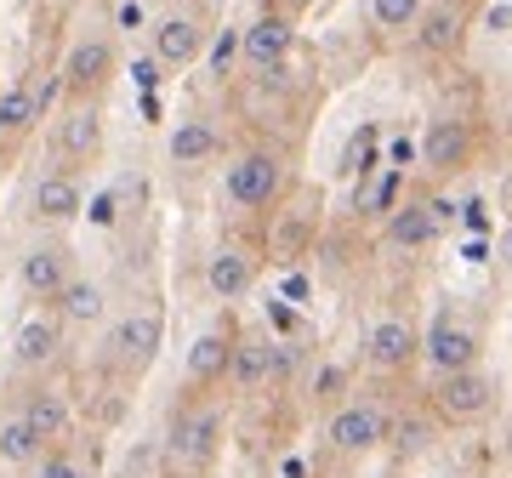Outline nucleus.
Returning <instances> with one entry per match:
<instances>
[{
  "mask_svg": "<svg viewBox=\"0 0 512 478\" xmlns=\"http://www.w3.org/2000/svg\"><path fill=\"white\" fill-rule=\"evenodd\" d=\"M205 40H211V23H205L200 6H165L148 23V52L160 69H194L205 57Z\"/></svg>",
  "mask_w": 512,
  "mask_h": 478,
  "instance_id": "423d86ee",
  "label": "nucleus"
},
{
  "mask_svg": "<svg viewBox=\"0 0 512 478\" xmlns=\"http://www.w3.org/2000/svg\"><path fill=\"white\" fill-rule=\"evenodd\" d=\"M120 74V52H114L109 35H80L63 52V69H57V86L69 103H103V92L114 86Z\"/></svg>",
  "mask_w": 512,
  "mask_h": 478,
  "instance_id": "39448f33",
  "label": "nucleus"
},
{
  "mask_svg": "<svg viewBox=\"0 0 512 478\" xmlns=\"http://www.w3.org/2000/svg\"><path fill=\"white\" fill-rule=\"evenodd\" d=\"M421 359V325L404 313H382L365 331V365L382 376H410V365Z\"/></svg>",
  "mask_w": 512,
  "mask_h": 478,
  "instance_id": "f8f14e48",
  "label": "nucleus"
},
{
  "mask_svg": "<svg viewBox=\"0 0 512 478\" xmlns=\"http://www.w3.org/2000/svg\"><path fill=\"white\" fill-rule=\"evenodd\" d=\"M439 234H444V205L433 200H399L382 217V239L393 251H427V245H439Z\"/></svg>",
  "mask_w": 512,
  "mask_h": 478,
  "instance_id": "2eb2a0df",
  "label": "nucleus"
},
{
  "mask_svg": "<svg viewBox=\"0 0 512 478\" xmlns=\"http://www.w3.org/2000/svg\"><path fill=\"white\" fill-rule=\"evenodd\" d=\"M52 313L63 319V325H97V319H103V285H92V279L74 274L69 285L57 291Z\"/></svg>",
  "mask_w": 512,
  "mask_h": 478,
  "instance_id": "b1692460",
  "label": "nucleus"
},
{
  "mask_svg": "<svg viewBox=\"0 0 512 478\" xmlns=\"http://www.w3.org/2000/svg\"><path fill=\"white\" fill-rule=\"evenodd\" d=\"M239 57V35H222L217 40V52H211V63H217V74H228V63Z\"/></svg>",
  "mask_w": 512,
  "mask_h": 478,
  "instance_id": "7c9ffc66",
  "label": "nucleus"
},
{
  "mask_svg": "<svg viewBox=\"0 0 512 478\" xmlns=\"http://www.w3.org/2000/svg\"><path fill=\"white\" fill-rule=\"evenodd\" d=\"M222 444H228V405L217 399H194L171 416V433H165L160 456L165 473L177 478H205L222 461Z\"/></svg>",
  "mask_w": 512,
  "mask_h": 478,
  "instance_id": "f257e3e1",
  "label": "nucleus"
},
{
  "mask_svg": "<svg viewBox=\"0 0 512 478\" xmlns=\"http://www.w3.org/2000/svg\"><path fill=\"white\" fill-rule=\"evenodd\" d=\"M495 405H501V387H495V376L484 365L444 370L433 382V393H427V410H433L439 427H478L495 416Z\"/></svg>",
  "mask_w": 512,
  "mask_h": 478,
  "instance_id": "7ed1b4c3",
  "label": "nucleus"
},
{
  "mask_svg": "<svg viewBox=\"0 0 512 478\" xmlns=\"http://www.w3.org/2000/svg\"><path fill=\"white\" fill-rule=\"evenodd\" d=\"M439 433H444V427L433 422V410H427V416H421V410H416V416H399V427H387V439L399 444V456H421Z\"/></svg>",
  "mask_w": 512,
  "mask_h": 478,
  "instance_id": "a878e982",
  "label": "nucleus"
},
{
  "mask_svg": "<svg viewBox=\"0 0 512 478\" xmlns=\"http://www.w3.org/2000/svg\"><path fill=\"white\" fill-rule=\"evenodd\" d=\"M80 211H86V188H80L74 171H46V177L29 188V217L46 222V228H69Z\"/></svg>",
  "mask_w": 512,
  "mask_h": 478,
  "instance_id": "a211bd4d",
  "label": "nucleus"
},
{
  "mask_svg": "<svg viewBox=\"0 0 512 478\" xmlns=\"http://www.w3.org/2000/svg\"><path fill=\"white\" fill-rule=\"evenodd\" d=\"M256 279H262V262L245 245H217L205 257V291L217 296V302H245L256 291Z\"/></svg>",
  "mask_w": 512,
  "mask_h": 478,
  "instance_id": "f3484780",
  "label": "nucleus"
},
{
  "mask_svg": "<svg viewBox=\"0 0 512 478\" xmlns=\"http://www.w3.org/2000/svg\"><path fill=\"white\" fill-rule=\"evenodd\" d=\"M165 348V313L148 302V308H131L126 319H114L109 336H103V365L120 370L126 382H137Z\"/></svg>",
  "mask_w": 512,
  "mask_h": 478,
  "instance_id": "20e7f679",
  "label": "nucleus"
},
{
  "mask_svg": "<svg viewBox=\"0 0 512 478\" xmlns=\"http://www.w3.org/2000/svg\"><path fill=\"white\" fill-rule=\"evenodd\" d=\"M57 348H63V319H57V313H29L18 325V336H12V365L40 370V365L57 359Z\"/></svg>",
  "mask_w": 512,
  "mask_h": 478,
  "instance_id": "412c9836",
  "label": "nucleus"
},
{
  "mask_svg": "<svg viewBox=\"0 0 512 478\" xmlns=\"http://www.w3.org/2000/svg\"><path fill=\"white\" fill-rule=\"evenodd\" d=\"M165 154H171V166L200 171V166H211V160L222 154V131L211 126V120H200V114H188V120H177V126H171Z\"/></svg>",
  "mask_w": 512,
  "mask_h": 478,
  "instance_id": "aec40b11",
  "label": "nucleus"
},
{
  "mask_svg": "<svg viewBox=\"0 0 512 478\" xmlns=\"http://www.w3.org/2000/svg\"><path fill=\"white\" fill-rule=\"evenodd\" d=\"M507 18H512V12H507V0H495L490 12H484V29H490V35H507Z\"/></svg>",
  "mask_w": 512,
  "mask_h": 478,
  "instance_id": "2f4dec72",
  "label": "nucleus"
},
{
  "mask_svg": "<svg viewBox=\"0 0 512 478\" xmlns=\"http://www.w3.org/2000/svg\"><path fill=\"white\" fill-rule=\"evenodd\" d=\"M433 478H450V473H433Z\"/></svg>",
  "mask_w": 512,
  "mask_h": 478,
  "instance_id": "72a5a7b5",
  "label": "nucleus"
},
{
  "mask_svg": "<svg viewBox=\"0 0 512 478\" xmlns=\"http://www.w3.org/2000/svg\"><path fill=\"white\" fill-rule=\"evenodd\" d=\"M35 456H40V444H35V433L23 427V416H6V422H0V461H6V467H29Z\"/></svg>",
  "mask_w": 512,
  "mask_h": 478,
  "instance_id": "bb28decb",
  "label": "nucleus"
},
{
  "mask_svg": "<svg viewBox=\"0 0 512 478\" xmlns=\"http://www.w3.org/2000/svg\"><path fill=\"white\" fill-rule=\"evenodd\" d=\"M40 478H92V461L80 456L74 444H57V450H40L35 456Z\"/></svg>",
  "mask_w": 512,
  "mask_h": 478,
  "instance_id": "cd10ccee",
  "label": "nucleus"
},
{
  "mask_svg": "<svg viewBox=\"0 0 512 478\" xmlns=\"http://www.w3.org/2000/svg\"><path fill=\"white\" fill-rule=\"evenodd\" d=\"M325 444H330V456H342V461H359V456H370V450H382L387 444V410L376 405V399H342L325 422Z\"/></svg>",
  "mask_w": 512,
  "mask_h": 478,
  "instance_id": "1a4fd4ad",
  "label": "nucleus"
},
{
  "mask_svg": "<svg viewBox=\"0 0 512 478\" xmlns=\"http://www.w3.org/2000/svg\"><path fill=\"white\" fill-rule=\"evenodd\" d=\"M74 279V251L69 239H35L18 257V285L29 302H57V291Z\"/></svg>",
  "mask_w": 512,
  "mask_h": 478,
  "instance_id": "ddd939ff",
  "label": "nucleus"
},
{
  "mask_svg": "<svg viewBox=\"0 0 512 478\" xmlns=\"http://www.w3.org/2000/svg\"><path fill=\"white\" fill-rule=\"evenodd\" d=\"M291 188V160L279 154L274 143H251L228 154V171H222V200L234 211H274Z\"/></svg>",
  "mask_w": 512,
  "mask_h": 478,
  "instance_id": "f03ea898",
  "label": "nucleus"
},
{
  "mask_svg": "<svg viewBox=\"0 0 512 478\" xmlns=\"http://www.w3.org/2000/svg\"><path fill=\"white\" fill-rule=\"evenodd\" d=\"M23 427L35 433L40 450H57V444H74V405L57 393V387H29L23 393Z\"/></svg>",
  "mask_w": 512,
  "mask_h": 478,
  "instance_id": "dca6fc26",
  "label": "nucleus"
},
{
  "mask_svg": "<svg viewBox=\"0 0 512 478\" xmlns=\"http://www.w3.org/2000/svg\"><path fill=\"white\" fill-rule=\"evenodd\" d=\"M109 148V131H103V103H69L57 114L52 126V154H57V171H74L80 166H97Z\"/></svg>",
  "mask_w": 512,
  "mask_h": 478,
  "instance_id": "6e6552de",
  "label": "nucleus"
},
{
  "mask_svg": "<svg viewBox=\"0 0 512 478\" xmlns=\"http://www.w3.org/2000/svg\"><path fill=\"white\" fill-rule=\"evenodd\" d=\"M239 35V69L256 74V80H268V74H285V57L296 46V29H291V12H279V6H262Z\"/></svg>",
  "mask_w": 512,
  "mask_h": 478,
  "instance_id": "0eeeda50",
  "label": "nucleus"
},
{
  "mask_svg": "<svg viewBox=\"0 0 512 478\" xmlns=\"http://www.w3.org/2000/svg\"><path fill=\"white\" fill-rule=\"evenodd\" d=\"M234 319H217V325H205L200 336H194V348H188V393L194 399H205V387H222L228 382V353H234Z\"/></svg>",
  "mask_w": 512,
  "mask_h": 478,
  "instance_id": "4468645a",
  "label": "nucleus"
},
{
  "mask_svg": "<svg viewBox=\"0 0 512 478\" xmlns=\"http://www.w3.org/2000/svg\"><path fill=\"white\" fill-rule=\"evenodd\" d=\"M421 6H427V0H370V23H376V35L399 40V35L416 29Z\"/></svg>",
  "mask_w": 512,
  "mask_h": 478,
  "instance_id": "393cba45",
  "label": "nucleus"
},
{
  "mask_svg": "<svg viewBox=\"0 0 512 478\" xmlns=\"http://www.w3.org/2000/svg\"><path fill=\"white\" fill-rule=\"evenodd\" d=\"M228 387L239 399H262L268 387H279V342L268 331H239L234 353H228Z\"/></svg>",
  "mask_w": 512,
  "mask_h": 478,
  "instance_id": "9d476101",
  "label": "nucleus"
},
{
  "mask_svg": "<svg viewBox=\"0 0 512 478\" xmlns=\"http://www.w3.org/2000/svg\"><path fill=\"white\" fill-rule=\"evenodd\" d=\"M461 35H467V18H461L450 0H444V6H421L416 29H410L416 52H427V57H450L461 46Z\"/></svg>",
  "mask_w": 512,
  "mask_h": 478,
  "instance_id": "4be33fe9",
  "label": "nucleus"
},
{
  "mask_svg": "<svg viewBox=\"0 0 512 478\" xmlns=\"http://www.w3.org/2000/svg\"><path fill=\"white\" fill-rule=\"evenodd\" d=\"M421 359L439 370H473L478 359H484V336H478V325H467L461 313L444 308L427 331H421Z\"/></svg>",
  "mask_w": 512,
  "mask_h": 478,
  "instance_id": "9b49d317",
  "label": "nucleus"
},
{
  "mask_svg": "<svg viewBox=\"0 0 512 478\" xmlns=\"http://www.w3.org/2000/svg\"><path fill=\"white\" fill-rule=\"evenodd\" d=\"M399 183H404L399 171H387L382 183L370 188V194H365V211H370V217H387V211H393V205H399Z\"/></svg>",
  "mask_w": 512,
  "mask_h": 478,
  "instance_id": "c756f323",
  "label": "nucleus"
},
{
  "mask_svg": "<svg viewBox=\"0 0 512 478\" xmlns=\"http://www.w3.org/2000/svg\"><path fill=\"white\" fill-rule=\"evenodd\" d=\"M40 109H46V97H35L29 86H6V92H0V148H6V154L35 137Z\"/></svg>",
  "mask_w": 512,
  "mask_h": 478,
  "instance_id": "5701e85b",
  "label": "nucleus"
},
{
  "mask_svg": "<svg viewBox=\"0 0 512 478\" xmlns=\"http://www.w3.org/2000/svg\"><path fill=\"white\" fill-rule=\"evenodd\" d=\"M279 6H285V12H313L319 0H279Z\"/></svg>",
  "mask_w": 512,
  "mask_h": 478,
  "instance_id": "473e14b6",
  "label": "nucleus"
},
{
  "mask_svg": "<svg viewBox=\"0 0 512 478\" xmlns=\"http://www.w3.org/2000/svg\"><path fill=\"white\" fill-rule=\"evenodd\" d=\"M376 137H382V131L365 126L348 143V160H342V171H348V177H370V171H376Z\"/></svg>",
  "mask_w": 512,
  "mask_h": 478,
  "instance_id": "c85d7f7f",
  "label": "nucleus"
},
{
  "mask_svg": "<svg viewBox=\"0 0 512 478\" xmlns=\"http://www.w3.org/2000/svg\"><path fill=\"white\" fill-rule=\"evenodd\" d=\"M473 160V126L444 114V120H427V137H421V166L427 171H461Z\"/></svg>",
  "mask_w": 512,
  "mask_h": 478,
  "instance_id": "6ab92c4d",
  "label": "nucleus"
}]
</instances>
